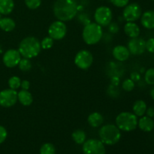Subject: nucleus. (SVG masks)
Returning <instances> with one entry per match:
<instances>
[{"instance_id":"obj_38","label":"nucleus","mask_w":154,"mask_h":154,"mask_svg":"<svg viewBox=\"0 0 154 154\" xmlns=\"http://www.w3.org/2000/svg\"><path fill=\"white\" fill-rule=\"evenodd\" d=\"M146 116L150 117V118H153L154 117V108L153 107H150V108H147L146 111Z\"/></svg>"},{"instance_id":"obj_25","label":"nucleus","mask_w":154,"mask_h":154,"mask_svg":"<svg viewBox=\"0 0 154 154\" xmlns=\"http://www.w3.org/2000/svg\"><path fill=\"white\" fill-rule=\"evenodd\" d=\"M18 67L22 72H29L32 69V63L29 59L21 58L20 61L18 64Z\"/></svg>"},{"instance_id":"obj_11","label":"nucleus","mask_w":154,"mask_h":154,"mask_svg":"<svg viewBox=\"0 0 154 154\" xmlns=\"http://www.w3.org/2000/svg\"><path fill=\"white\" fill-rule=\"evenodd\" d=\"M17 102V92L12 89H6L0 92V105L4 108L14 106Z\"/></svg>"},{"instance_id":"obj_35","label":"nucleus","mask_w":154,"mask_h":154,"mask_svg":"<svg viewBox=\"0 0 154 154\" xmlns=\"http://www.w3.org/2000/svg\"><path fill=\"white\" fill-rule=\"evenodd\" d=\"M130 78L134 81V82H138V81L141 80V75H140L138 72H133L131 73Z\"/></svg>"},{"instance_id":"obj_5","label":"nucleus","mask_w":154,"mask_h":154,"mask_svg":"<svg viewBox=\"0 0 154 154\" xmlns=\"http://www.w3.org/2000/svg\"><path fill=\"white\" fill-rule=\"evenodd\" d=\"M138 117L134 113L125 111L117 116L115 120L116 126L124 132H132L138 126Z\"/></svg>"},{"instance_id":"obj_18","label":"nucleus","mask_w":154,"mask_h":154,"mask_svg":"<svg viewBox=\"0 0 154 154\" xmlns=\"http://www.w3.org/2000/svg\"><path fill=\"white\" fill-rule=\"evenodd\" d=\"M17 101L23 106H29L33 102V97L28 90H21L17 93Z\"/></svg>"},{"instance_id":"obj_20","label":"nucleus","mask_w":154,"mask_h":154,"mask_svg":"<svg viewBox=\"0 0 154 154\" xmlns=\"http://www.w3.org/2000/svg\"><path fill=\"white\" fill-rule=\"evenodd\" d=\"M147 108V106L146 102L141 99H139L134 102L133 106H132V111L137 117H141L145 114Z\"/></svg>"},{"instance_id":"obj_33","label":"nucleus","mask_w":154,"mask_h":154,"mask_svg":"<svg viewBox=\"0 0 154 154\" xmlns=\"http://www.w3.org/2000/svg\"><path fill=\"white\" fill-rule=\"evenodd\" d=\"M108 26V31H109V32H111V34H117L119 32V30H120V26H119V25L116 22H111Z\"/></svg>"},{"instance_id":"obj_29","label":"nucleus","mask_w":154,"mask_h":154,"mask_svg":"<svg viewBox=\"0 0 154 154\" xmlns=\"http://www.w3.org/2000/svg\"><path fill=\"white\" fill-rule=\"evenodd\" d=\"M54 45V39L51 38L50 36L48 37L44 38L41 42V47L42 49L44 50H48L51 49Z\"/></svg>"},{"instance_id":"obj_9","label":"nucleus","mask_w":154,"mask_h":154,"mask_svg":"<svg viewBox=\"0 0 154 154\" xmlns=\"http://www.w3.org/2000/svg\"><path fill=\"white\" fill-rule=\"evenodd\" d=\"M93 63V54L87 50H81L75 57V64L82 70L88 69Z\"/></svg>"},{"instance_id":"obj_31","label":"nucleus","mask_w":154,"mask_h":154,"mask_svg":"<svg viewBox=\"0 0 154 154\" xmlns=\"http://www.w3.org/2000/svg\"><path fill=\"white\" fill-rule=\"evenodd\" d=\"M146 51L154 54V38H150L146 41Z\"/></svg>"},{"instance_id":"obj_22","label":"nucleus","mask_w":154,"mask_h":154,"mask_svg":"<svg viewBox=\"0 0 154 154\" xmlns=\"http://www.w3.org/2000/svg\"><path fill=\"white\" fill-rule=\"evenodd\" d=\"M16 27V23L10 17H3L0 19V29L5 32H11Z\"/></svg>"},{"instance_id":"obj_36","label":"nucleus","mask_w":154,"mask_h":154,"mask_svg":"<svg viewBox=\"0 0 154 154\" xmlns=\"http://www.w3.org/2000/svg\"><path fill=\"white\" fill-rule=\"evenodd\" d=\"M111 83L113 86H114V87L118 86L119 84H120V78H119V76L114 75V76L111 77Z\"/></svg>"},{"instance_id":"obj_28","label":"nucleus","mask_w":154,"mask_h":154,"mask_svg":"<svg viewBox=\"0 0 154 154\" xmlns=\"http://www.w3.org/2000/svg\"><path fill=\"white\" fill-rule=\"evenodd\" d=\"M135 87V82H134L131 78L126 79L122 84V88L126 92H131L134 90Z\"/></svg>"},{"instance_id":"obj_26","label":"nucleus","mask_w":154,"mask_h":154,"mask_svg":"<svg viewBox=\"0 0 154 154\" xmlns=\"http://www.w3.org/2000/svg\"><path fill=\"white\" fill-rule=\"evenodd\" d=\"M21 79L17 76H12L8 80V86L9 88L12 90H17L20 87Z\"/></svg>"},{"instance_id":"obj_13","label":"nucleus","mask_w":154,"mask_h":154,"mask_svg":"<svg viewBox=\"0 0 154 154\" xmlns=\"http://www.w3.org/2000/svg\"><path fill=\"white\" fill-rule=\"evenodd\" d=\"M21 55L18 50H8L2 57L3 63L8 68H14L18 66L21 60Z\"/></svg>"},{"instance_id":"obj_24","label":"nucleus","mask_w":154,"mask_h":154,"mask_svg":"<svg viewBox=\"0 0 154 154\" xmlns=\"http://www.w3.org/2000/svg\"><path fill=\"white\" fill-rule=\"evenodd\" d=\"M56 148L51 143H45L41 147L40 154H55Z\"/></svg>"},{"instance_id":"obj_19","label":"nucleus","mask_w":154,"mask_h":154,"mask_svg":"<svg viewBox=\"0 0 154 154\" xmlns=\"http://www.w3.org/2000/svg\"><path fill=\"white\" fill-rule=\"evenodd\" d=\"M87 121L90 126L93 128H98L102 125L104 122V118L100 113L93 112L88 116Z\"/></svg>"},{"instance_id":"obj_23","label":"nucleus","mask_w":154,"mask_h":154,"mask_svg":"<svg viewBox=\"0 0 154 154\" xmlns=\"http://www.w3.org/2000/svg\"><path fill=\"white\" fill-rule=\"evenodd\" d=\"M72 137L73 141L78 144H83L84 141H86V135L85 132L82 129H76L74 131L72 134Z\"/></svg>"},{"instance_id":"obj_6","label":"nucleus","mask_w":154,"mask_h":154,"mask_svg":"<svg viewBox=\"0 0 154 154\" xmlns=\"http://www.w3.org/2000/svg\"><path fill=\"white\" fill-rule=\"evenodd\" d=\"M113 13L111 9L107 6H100L97 8L94 13V20L97 24L106 27L112 22Z\"/></svg>"},{"instance_id":"obj_12","label":"nucleus","mask_w":154,"mask_h":154,"mask_svg":"<svg viewBox=\"0 0 154 154\" xmlns=\"http://www.w3.org/2000/svg\"><path fill=\"white\" fill-rule=\"evenodd\" d=\"M146 41L139 36L133 38H130L128 42L127 48L130 54L135 56H139L144 54L146 51Z\"/></svg>"},{"instance_id":"obj_1","label":"nucleus","mask_w":154,"mask_h":154,"mask_svg":"<svg viewBox=\"0 0 154 154\" xmlns=\"http://www.w3.org/2000/svg\"><path fill=\"white\" fill-rule=\"evenodd\" d=\"M53 11L58 20L66 22L76 17L78 5L76 0H57L54 4Z\"/></svg>"},{"instance_id":"obj_30","label":"nucleus","mask_w":154,"mask_h":154,"mask_svg":"<svg viewBox=\"0 0 154 154\" xmlns=\"http://www.w3.org/2000/svg\"><path fill=\"white\" fill-rule=\"evenodd\" d=\"M24 2L29 9L35 10L40 7L42 5V0H24Z\"/></svg>"},{"instance_id":"obj_4","label":"nucleus","mask_w":154,"mask_h":154,"mask_svg":"<svg viewBox=\"0 0 154 154\" xmlns=\"http://www.w3.org/2000/svg\"><path fill=\"white\" fill-rule=\"evenodd\" d=\"M103 35L101 26L96 23H89L85 25L82 32L84 42L88 45H93L99 42Z\"/></svg>"},{"instance_id":"obj_8","label":"nucleus","mask_w":154,"mask_h":154,"mask_svg":"<svg viewBox=\"0 0 154 154\" xmlns=\"http://www.w3.org/2000/svg\"><path fill=\"white\" fill-rule=\"evenodd\" d=\"M142 9L136 2L128 4L123 11V18L126 22H135L141 18Z\"/></svg>"},{"instance_id":"obj_41","label":"nucleus","mask_w":154,"mask_h":154,"mask_svg":"<svg viewBox=\"0 0 154 154\" xmlns=\"http://www.w3.org/2000/svg\"><path fill=\"white\" fill-rule=\"evenodd\" d=\"M153 1H154V0H153Z\"/></svg>"},{"instance_id":"obj_15","label":"nucleus","mask_w":154,"mask_h":154,"mask_svg":"<svg viewBox=\"0 0 154 154\" xmlns=\"http://www.w3.org/2000/svg\"><path fill=\"white\" fill-rule=\"evenodd\" d=\"M141 23L147 29H154V11L149 10L141 16Z\"/></svg>"},{"instance_id":"obj_21","label":"nucleus","mask_w":154,"mask_h":154,"mask_svg":"<svg viewBox=\"0 0 154 154\" xmlns=\"http://www.w3.org/2000/svg\"><path fill=\"white\" fill-rule=\"evenodd\" d=\"M14 8V0H0V14L3 15L10 14Z\"/></svg>"},{"instance_id":"obj_3","label":"nucleus","mask_w":154,"mask_h":154,"mask_svg":"<svg viewBox=\"0 0 154 154\" xmlns=\"http://www.w3.org/2000/svg\"><path fill=\"white\" fill-rule=\"evenodd\" d=\"M100 141L106 145H114L119 142L121 132L117 126L113 124L104 125L99 131Z\"/></svg>"},{"instance_id":"obj_17","label":"nucleus","mask_w":154,"mask_h":154,"mask_svg":"<svg viewBox=\"0 0 154 154\" xmlns=\"http://www.w3.org/2000/svg\"><path fill=\"white\" fill-rule=\"evenodd\" d=\"M124 32L130 38L138 37L141 33L139 26L134 22H127L123 27Z\"/></svg>"},{"instance_id":"obj_27","label":"nucleus","mask_w":154,"mask_h":154,"mask_svg":"<svg viewBox=\"0 0 154 154\" xmlns=\"http://www.w3.org/2000/svg\"><path fill=\"white\" fill-rule=\"evenodd\" d=\"M144 81L148 85H154V68H150L146 71Z\"/></svg>"},{"instance_id":"obj_40","label":"nucleus","mask_w":154,"mask_h":154,"mask_svg":"<svg viewBox=\"0 0 154 154\" xmlns=\"http://www.w3.org/2000/svg\"><path fill=\"white\" fill-rule=\"evenodd\" d=\"M0 19H1V14H0Z\"/></svg>"},{"instance_id":"obj_10","label":"nucleus","mask_w":154,"mask_h":154,"mask_svg":"<svg viewBox=\"0 0 154 154\" xmlns=\"http://www.w3.org/2000/svg\"><path fill=\"white\" fill-rule=\"evenodd\" d=\"M67 27L63 21L57 20L50 25L48 28V35L54 40H61L66 36Z\"/></svg>"},{"instance_id":"obj_34","label":"nucleus","mask_w":154,"mask_h":154,"mask_svg":"<svg viewBox=\"0 0 154 154\" xmlns=\"http://www.w3.org/2000/svg\"><path fill=\"white\" fill-rule=\"evenodd\" d=\"M8 132L5 128L2 126H0V144H2L7 138Z\"/></svg>"},{"instance_id":"obj_16","label":"nucleus","mask_w":154,"mask_h":154,"mask_svg":"<svg viewBox=\"0 0 154 154\" xmlns=\"http://www.w3.org/2000/svg\"><path fill=\"white\" fill-rule=\"evenodd\" d=\"M138 126L143 132H150L154 129V120L153 118L144 115L138 120Z\"/></svg>"},{"instance_id":"obj_32","label":"nucleus","mask_w":154,"mask_h":154,"mask_svg":"<svg viewBox=\"0 0 154 154\" xmlns=\"http://www.w3.org/2000/svg\"><path fill=\"white\" fill-rule=\"evenodd\" d=\"M113 5L117 8H124L129 3V0H111Z\"/></svg>"},{"instance_id":"obj_2","label":"nucleus","mask_w":154,"mask_h":154,"mask_svg":"<svg viewBox=\"0 0 154 154\" xmlns=\"http://www.w3.org/2000/svg\"><path fill=\"white\" fill-rule=\"evenodd\" d=\"M41 42L35 37L29 36L20 42L18 48L21 57L26 59H32L37 57L41 52Z\"/></svg>"},{"instance_id":"obj_7","label":"nucleus","mask_w":154,"mask_h":154,"mask_svg":"<svg viewBox=\"0 0 154 154\" xmlns=\"http://www.w3.org/2000/svg\"><path fill=\"white\" fill-rule=\"evenodd\" d=\"M82 150L84 154H106L105 144L100 140L94 138L84 141Z\"/></svg>"},{"instance_id":"obj_37","label":"nucleus","mask_w":154,"mask_h":154,"mask_svg":"<svg viewBox=\"0 0 154 154\" xmlns=\"http://www.w3.org/2000/svg\"><path fill=\"white\" fill-rule=\"evenodd\" d=\"M29 87H30L29 81H27V80H23V81H21L20 87L22 88V90H28L29 89Z\"/></svg>"},{"instance_id":"obj_14","label":"nucleus","mask_w":154,"mask_h":154,"mask_svg":"<svg viewBox=\"0 0 154 154\" xmlns=\"http://www.w3.org/2000/svg\"><path fill=\"white\" fill-rule=\"evenodd\" d=\"M112 54L114 59L119 62L126 61L130 56V53L127 47H125L123 45H117L114 47Z\"/></svg>"},{"instance_id":"obj_39","label":"nucleus","mask_w":154,"mask_h":154,"mask_svg":"<svg viewBox=\"0 0 154 154\" xmlns=\"http://www.w3.org/2000/svg\"><path fill=\"white\" fill-rule=\"evenodd\" d=\"M150 96H151L152 99H153L154 100V87L151 89V90H150Z\"/></svg>"}]
</instances>
